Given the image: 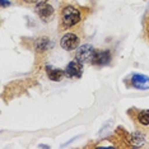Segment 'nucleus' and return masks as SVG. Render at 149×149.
Masks as SVG:
<instances>
[{"label":"nucleus","mask_w":149,"mask_h":149,"mask_svg":"<svg viewBox=\"0 0 149 149\" xmlns=\"http://www.w3.org/2000/svg\"><path fill=\"white\" fill-rule=\"evenodd\" d=\"M63 26L64 28H72L75 24L80 22L82 19V14H80V10L78 8L73 5H66L65 8L63 9Z\"/></svg>","instance_id":"nucleus-1"},{"label":"nucleus","mask_w":149,"mask_h":149,"mask_svg":"<svg viewBox=\"0 0 149 149\" xmlns=\"http://www.w3.org/2000/svg\"><path fill=\"white\" fill-rule=\"evenodd\" d=\"M94 54H96V50L93 49V46L89 45V43H84V45L79 46L77 49L75 60H78L82 64H89L92 63Z\"/></svg>","instance_id":"nucleus-2"},{"label":"nucleus","mask_w":149,"mask_h":149,"mask_svg":"<svg viewBox=\"0 0 149 149\" xmlns=\"http://www.w3.org/2000/svg\"><path fill=\"white\" fill-rule=\"evenodd\" d=\"M78 43H79V38L75 33H66L63 36L60 45L65 51H73L74 49L78 47Z\"/></svg>","instance_id":"nucleus-3"},{"label":"nucleus","mask_w":149,"mask_h":149,"mask_svg":"<svg viewBox=\"0 0 149 149\" xmlns=\"http://www.w3.org/2000/svg\"><path fill=\"white\" fill-rule=\"evenodd\" d=\"M83 74V64L78 60L70 61L65 68V75L68 78H80Z\"/></svg>","instance_id":"nucleus-4"},{"label":"nucleus","mask_w":149,"mask_h":149,"mask_svg":"<svg viewBox=\"0 0 149 149\" xmlns=\"http://www.w3.org/2000/svg\"><path fill=\"white\" fill-rule=\"evenodd\" d=\"M131 87L139 91L149 89V77L144 74H134L131 77Z\"/></svg>","instance_id":"nucleus-5"},{"label":"nucleus","mask_w":149,"mask_h":149,"mask_svg":"<svg viewBox=\"0 0 149 149\" xmlns=\"http://www.w3.org/2000/svg\"><path fill=\"white\" fill-rule=\"evenodd\" d=\"M111 57H112V55H111V51H108V50L96 51L91 64L97 65V66H104V65H107V64L111 63Z\"/></svg>","instance_id":"nucleus-6"},{"label":"nucleus","mask_w":149,"mask_h":149,"mask_svg":"<svg viewBox=\"0 0 149 149\" xmlns=\"http://www.w3.org/2000/svg\"><path fill=\"white\" fill-rule=\"evenodd\" d=\"M54 8H52V5H50V4H47V1L46 3H42V4H38L36 6V13L40 15V18L42 19V21H50L51 19V17L54 15Z\"/></svg>","instance_id":"nucleus-7"},{"label":"nucleus","mask_w":149,"mask_h":149,"mask_svg":"<svg viewBox=\"0 0 149 149\" xmlns=\"http://www.w3.org/2000/svg\"><path fill=\"white\" fill-rule=\"evenodd\" d=\"M54 46V42L49 37H40L35 41V50L37 52H43L50 50Z\"/></svg>","instance_id":"nucleus-8"},{"label":"nucleus","mask_w":149,"mask_h":149,"mask_svg":"<svg viewBox=\"0 0 149 149\" xmlns=\"http://www.w3.org/2000/svg\"><path fill=\"white\" fill-rule=\"evenodd\" d=\"M46 73H47V77L50 78V80H52V82H60L63 79V77L65 75V70L52 68V66H46Z\"/></svg>","instance_id":"nucleus-9"},{"label":"nucleus","mask_w":149,"mask_h":149,"mask_svg":"<svg viewBox=\"0 0 149 149\" xmlns=\"http://www.w3.org/2000/svg\"><path fill=\"white\" fill-rule=\"evenodd\" d=\"M138 121L140 123L141 125H149V110H141L138 112Z\"/></svg>","instance_id":"nucleus-10"},{"label":"nucleus","mask_w":149,"mask_h":149,"mask_svg":"<svg viewBox=\"0 0 149 149\" xmlns=\"http://www.w3.org/2000/svg\"><path fill=\"white\" fill-rule=\"evenodd\" d=\"M47 0H24V3H27V4H42V3H46Z\"/></svg>","instance_id":"nucleus-11"},{"label":"nucleus","mask_w":149,"mask_h":149,"mask_svg":"<svg viewBox=\"0 0 149 149\" xmlns=\"http://www.w3.org/2000/svg\"><path fill=\"white\" fill-rule=\"evenodd\" d=\"M0 4H1V8H6V6L10 5V1H8V0H0Z\"/></svg>","instance_id":"nucleus-12"}]
</instances>
